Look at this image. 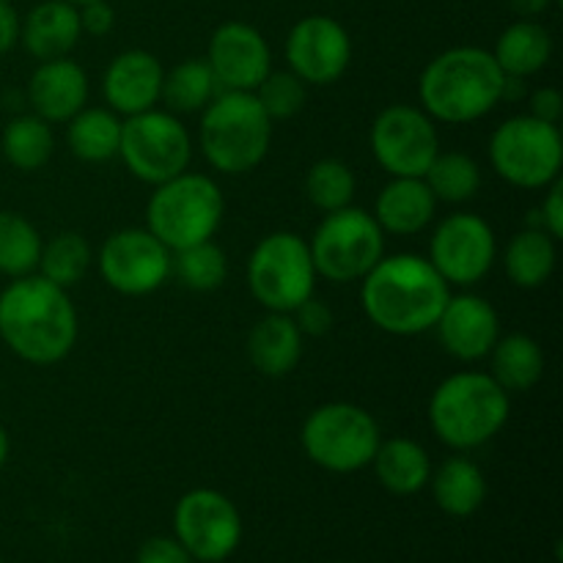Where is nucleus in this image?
I'll use <instances>...</instances> for the list:
<instances>
[{
	"mask_svg": "<svg viewBox=\"0 0 563 563\" xmlns=\"http://www.w3.org/2000/svg\"><path fill=\"white\" fill-rule=\"evenodd\" d=\"M544 190H548L544 192V201L531 212L537 214V220H531L528 225L548 231L553 240H563V179H555Z\"/></svg>",
	"mask_w": 563,
	"mask_h": 563,
	"instance_id": "nucleus-38",
	"label": "nucleus"
},
{
	"mask_svg": "<svg viewBox=\"0 0 563 563\" xmlns=\"http://www.w3.org/2000/svg\"><path fill=\"white\" fill-rule=\"evenodd\" d=\"M550 0H511V9L522 16H539L542 11H548Z\"/></svg>",
	"mask_w": 563,
	"mask_h": 563,
	"instance_id": "nucleus-44",
	"label": "nucleus"
},
{
	"mask_svg": "<svg viewBox=\"0 0 563 563\" xmlns=\"http://www.w3.org/2000/svg\"><path fill=\"white\" fill-rule=\"evenodd\" d=\"M383 440L379 423L366 407L328 401L308 412L300 429V445L308 460L328 473H357L372 465Z\"/></svg>",
	"mask_w": 563,
	"mask_h": 563,
	"instance_id": "nucleus-7",
	"label": "nucleus"
},
{
	"mask_svg": "<svg viewBox=\"0 0 563 563\" xmlns=\"http://www.w3.org/2000/svg\"><path fill=\"white\" fill-rule=\"evenodd\" d=\"M553 236L542 229L517 231L504 251V273L520 289H539L548 284L559 264V247Z\"/></svg>",
	"mask_w": 563,
	"mask_h": 563,
	"instance_id": "nucleus-26",
	"label": "nucleus"
},
{
	"mask_svg": "<svg viewBox=\"0 0 563 563\" xmlns=\"http://www.w3.org/2000/svg\"><path fill=\"white\" fill-rule=\"evenodd\" d=\"M291 319H295V324L300 328L302 335H328L335 324L330 306L324 300H319L317 295H311L302 306H297L295 311H291Z\"/></svg>",
	"mask_w": 563,
	"mask_h": 563,
	"instance_id": "nucleus-39",
	"label": "nucleus"
},
{
	"mask_svg": "<svg viewBox=\"0 0 563 563\" xmlns=\"http://www.w3.org/2000/svg\"><path fill=\"white\" fill-rule=\"evenodd\" d=\"M506 75L484 47H451L418 77L421 110L440 124H473L504 102Z\"/></svg>",
	"mask_w": 563,
	"mask_h": 563,
	"instance_id": "nucleus-3",
	"label": "nucleus"
},
{
	"mask_svg": "<svg viewBox=\"0 0 563 563\" xmlns=\"http://www.w3.org/2000/svg\"><path fill=\"white\" fill-rule=\"evenodd\" d=\"M498 240L482 214L454 212L440 220L429 240V264L440 278L456 289H471L482 284L495 267Z\"/></svg>",
	"mask_w": 563,
	"mask_h": 563,
	"instance_id": "nucleus-12",
	"label": "nucleus"
},
{
	"mask_svg": "<svg viewBox=\"0 0 563 563\" xmlns=\"http://www.w3.org/2000/svg\"><path fill=\"white\" fill-rule=\"evenodd\" d=\"M80 11V27L88 36H108L115 25V11L108 0H91V3L77 5Z\"/></svg>",
	"mask_w": 563,
	"mask_h": 563,
	"instance_id": "nucleus-41",
	"label": "nucleus"
},
{
	"mask_svg": "<svg viewBox=\"0 0 563 563\" xmlns=\"http://www.w3.org/2000/svg\"><path fill=\"white\" fill-rule=\"evenodd\" d=\"M207 64L220 91L253 93L273 71V53L258 27L231 20L214 27L207 47Z\"/></svg>",
	"mask_w": 563,
	"mask_h": 563,
	"instance_id": "nucleus-17",
	"label": "nucleus"
},
{
	"mask_svg": "<svg viewBox=\"0 0 563 563\" xmlns=\"http://www.w3.org/2000/svg\"><path fill=\"white\" fill-rule=\"evenodd\" d=\"M302 339L291 313L267 311L247 333V361L264 377H286L300 366Z\"/></svg>",
	"mask_w": 563,
	"mask_h": 563,
	"instance_id": "nucleus-23",
	"label": "nucleus"
},
{
	"mask_svg": "<svg viewBox=\"0 0 563 563\" xmlns=\"http://www.w3.org/2000/svg\"><path fill=\"white\" fill-rule=\"evenodd\" d=\"M225 201L220 185L207 174H185L154 187L146 203V229L170 253L218 234Z\"/></svg>",
	"mask_w": 563,
	"mask_h": 563,
	"instance_id": "nucleus-6",
	"label": "nucleus"
},
{
	"mask_svg": "<svg viewBox=\"0 0 563 563\" xmlns=\"http://www.w3.org/2000/svg\"><path fill=\"white\" fill-rule=\"evenodd\" d=\"M174 533L192 561L220 563L242 542L240 509L218 489H190L174 509Z\"/></svg>",
	"mask_w": 563,
	"mask_h": 563,
	"instance_id": "nucleus-13",
	"label": "nucleus"
},
{
	"mask_svg": "<svg viewBox=\"0 0 563 563\" xmlns=\"http://www.w3.org/2000/svg\"><path fill=\"white\" fill-rule=\"evenodd\" d=\"M119 157L137 181L157 187L190 168L192 137L179 115L154 108L121 121Z\"/></svg>",
	"mask_w": 563,
	"mask_h": 563,
	"instance_id": "nucleus-11",
	"label": "nucleus"
},
{
	"mask_svg": "<svg viewBox=\"0 0 563 563\" xmlns=\"http://www.w3.org/2000/svg\"><path fill=\"white\" fill-rule=\"evenodd\" d=\"M489 374L506 394H526L542 379L544 352L537 339L526 333L500 335L489 352Z\"/></svg>",
	"mask_w": 563,
	"mask_h": 563,
	"instance_id": "nucleus-28",
	"label": "nucleus"
},
{
	"mask_svg": "<svg viewBox=\"0 0 563 563\" xmlns=\"http://www.w3.org/2000/svg\"><path fill=\"white\" fill-rule=\"evenodd\" d=\"M306 82L297 75L286 71H269L262 80V86L256 88V99L264 108V113L273 121H289L295 119L297 113L306 104Z\"/></svg>",
	"mask_w": 563,
	"mask_h": 563,
	"instance_id": "nucleus-37",
	"label": "nucleus"
},
{
	"mask_svg": "<svg viewBox=\"0 0 563 563\" xmlns=\"http://www.w3.org/2000/svg\"><path fill=\"white\" fill-rule=\"evenodd\" d=\"M218 93L220 86L209 69L207 58H187L165 71L159 102L168 108V113L192 115L201 113Z\"/></svg>",
	"mask_w": 563,
	"mask_h": 563,
	"instance_id": "nucleus-30",
	"label": "nucleus"
},
{
	"mask_svg": "<svg viewBox=\"0 0 563 563\" xmlns=\"http://www.w3.org/2000/svg\"><path fill=\"white\" fill-rule=\"evenodd\" d=\"M91 262L93 253L86 236L77 234V231H60V234H55L53 240L42 245V258H38L36 273L47 278L49 284L69 291L86 278Z\"/></svg>",
	"mask_w": 563,
	"mask_h": 563,
	"instance_id": "nucleus-33",
	"label": "nucleus"
},
{
	"mask_svg": "<svg viewBox=\"0 0 563 563\" xmlns=\"http://www.w3.org/2000/svg\"><path fill=\"white\" fill-rule=\"evenodd\" d=\"M22 20L11 0H0V55L11 53L20 44Z\"/></svg>",
	"mask_w": 563,
	"mask_h": 563,
	"instance_id": "nucleus-43",
	"label": "nucleus"
},
{
	"mask_svg": "<svg viewBox=\"0 0 563 563\" xmlns=\"http://www.w3.org/2000/svg\"><path fill=\"white\" fill-rule=\"evenodd\" d=\"M317 278L311 247L295 231H273L247 256V289L267 311L291 313L317 291Z\"/></svg>",
	"mask_w": 563,
	"mask_h": 563,
	"instance_id": "nucleus-8",
	"label": "nucleus"
},
{
	"mask_svg": "<svg viewBox=\"0 0 563 563\" xmlns=\"http://www.w3.org/2000/svg\"><path fill=\"white\" fill-rule=\"evenodd\" d=\"M377 482L388 489L390 495H418L429 487L432 478V460L421 443L410 438H388L379 440L377 454L372 460Z\"/></svg>",
	"mask_w": 563,
	"mask_h": 563,
	"instance_id": "nucleus-24",
	"label": "nucleus"
},
{
	"mask_svg": "<svg viewBox=\"0 0 563 563\" xmlns=\"http://www.w3.org/2000/svg\"><path fill=\"white\" fill-rule=\"evenodd\" d=\"M361 284V306L368 322L399 339L434 330L451 297V286L418 253L383 256Z\"/></svg>",
	"mask_w": 563,
	"mask_h": 563,
	"instance_id": "nucleus-2",
	"label": "nucleus"
},
{
	"mask_svg": "<svg viewBox=\"0 0 563 563\" xmlns=\"http://www.w3.org/2000/svg\"><path fill=\"white\" fill-rule=\"evenodd\" d=\"M374 220L385 234L416 236L434 223L438 198L429 185L416 176H390L388 185L377 192Z\"/></svg>",
	"mask_w": 563,
	"mask_h": 563,
	"instance_id": "nucleus-21",
	"label": "nucleus"
},
{
	"mask_svg": "<svg viewBox=\"0 0 563 563\" xmlns=\"http://www.w3.org/2000/svg\"><path fill=\"white\" fill-rule=\"evenodd\" d=\"M77 308L69 291L38 273L0 291V339L31 366H55L77 344Z\"/></svg>",
	"mask_w": 563,
	"mask_h": 563,
	"instance_id": "nucleus-1",
	"label": "nucleus"
},
{
	"mask_svg": "<svg viewBox=\"0 0 563 563\" xmlns=\"http://www.w3.org/2000/svg\"><path fill=\"white\" fill-rule=\"evenodd\" d=\"M135 563H192L176 537H152L141 544Z\"/></svg>",
	"mask_w": 563,
	"mask_h": 563,
	"instance_id": "nucleus-40",
	"label": "nucleus"
},
{
	"mask_svg": "<svg viewBox=\"0 0 563 563\" xmlns=\"http://www.w3.org/2000/svg\"><path fill=\"white\" fill-rule=\"evenodd\" d=\"M9 454H11V438L9 432H5L3 423H0V471H3V465L9 462Z\"/></svg>",
	"mask_w": 563,
	"mask_h": 563,
	"instance_id": "nucleus-45",
	"label": "nucleus"
},
{
	"mask_svg": "<svg viewBox=\"0 0 563 563\" xmlns=\"http://www.w3.org/2000/svg\"><path fill=\"white\" fill-rule=\"evenodd\" d=\"M121 115L110 108H82L66 121V146L82 163H108L119 157Z\"/></svg>",
	"mask_w": 563,
	"mask_h": 563,
	"instance_id": "nucleus-29",
	"label": "nucleus"
},
{
	"mask_svg": "<svg viewBox=\"0 0 563 563\" xmlns=\"http://www.w3.org/2000/svg\"><path fill=\"white\" fill-rule=\"evenodd\" d=\"M506 77L526 80L542 71L553 58V36L537 20H517L498 36L493 49Z\"/></svg>",
	"mask_w": 563,
	"mask_h": 563,
	"instance_id": "nucleus-25",
	"label": "nucleus"
},
{
	"mask_svg": "<svg viewBox=\"0 0 563 563\" xmlns=\"http://www.w3.org/2000/svg\"><path fill=\"white\" fill-rule=\"evenodd\" d=\"M27 102L47 124H66L88 102V75L77 60H38L27 80Z\"/></svg>",
	"mask_w": 563,
	"mask_h": 563,
	"instance_id": "nucleus-20",
	"label": "nucleus"
},
{
	"mask_svg": "<svg viewBox=\"0 0 563 563\" xmlns=\"http://www.w3.org/2000/svg\"><path fill=\"white\" fill-rule=\"evenodd\" d=\"M0 152H3L5 163L16 170L31 174V170L44 168L55 152L53 124L38 119L36 113L16 115L0 135Z\"/></svg>",
	"mask_w": 563,
	"mask_h": 563,
	"instance_id": "nucleus-31",
	"label": "nucleus"
},
{
	"mask_svg": "<svg viewBox=\"0 0 563 563\" xmlns=\"http://www.w3.org/2000/svg\"><path fill=\"white\" fill-rule=\"evenodd\" d=\"M355 190H357V179L344 159H335V157L317 159L306 174L308 201H311V207H317L319 212L324 214L339 212V209L344 207H352Z\"/></svg>",
	"mask_w": 563,
	"mask_h": 563,
	"instance_id": "nucleus-36",
	"label": "nucleus"
},
{
	"mask_svg": "<svg viewBox=\"0 0 563 563\" xmlns=\"http://www.w3.org/2000/svg\"><path fill=\"white\" fill-rule=\"evenodd\" d=\"M528 113L533 115V119H542L548 121V124H559L561 115H563V97L559 88H537V91L531 93V102H528Z\"/></svg>",
	"mask_w": 563,
	"mask_h": 563,
	"instance_id": "nucleus-42",
	"label": "nucleus"
},
{
	"mask_svg": "<svg viewBox=\"0 0 563 563\" xmlns=\"http://www.w3.org/2000/svg\"><path fill=\"white\" fill-rule=\"evenodd\" d=\"M42 245V234L25 214L0 209V275L14 280L36 273Z\"/></svg>",
	"mask_w": 563,
	"mask_h": 563,
	"instance_id": "nucleus-32",
	"label": "nucleus"
},
{
	"mask_svg": "<svg viewBox=\"0 0 563 563\" xmlns=\"http://www.w3.org/2000/svg\"><path fill=\"white\" fill-rule=\"evenodd\" d=\"M97 264L104 284L126 297L152 295L170 278V251L148 229L113 231Z\"/></svg>",
	"mask_w": 563,
	"mask_h": 563,
	"instance_id": "nucleus-15",
	"label": "nucleus"
},
{
	"mask_svg": "<svg viewBox=\"0 0 563 563\" xmlns=\"http://www.w3.org/2000/svg\"><path fill=\"white\" fill-rule=\"evenodd\" d=\"M82 36L80 11L69 0H44L22 20L20 42L36 60L66 58Z\"/></svg>",
	"mask_w": 563,
	"mask_h": 563,
	"instance_id": "nucleus-22",
	"label": "nucleus"
},
{
	"mask_svg": "<svg viewBox=\"0 0 563 563\" xmlns=\"http://www.w3.org/2000/svg\"><path fill=\"white\" fill-rule=\"evenodd\" d=\"M368 143L377 165L390 176L423 179L440 152L438 121L416 104H388L374 119Z\"/></svg>",
	"mask_w": 563,
	"mask_h": 563,
	"instance_id": "nucleus-14",
	"label": "nucleus"
},
{
	"mask_svg": "<svg viewBox=\"0 0 563 563\" xmlns=\"http://www.w3.org/2000/svg\"><path fill=\"white\" fill-rule=\"evenodd\" d=\"M163 77L165 66L159 64L157 55L146 49L119 53L104 69V102L115 115H124V119L154 110L163 97Z\"/></svg>",
	"mask_w": 563,
	"mask_h": 563,
	"instance_id": "nucleus-19",
	"label": "nucleus"
},
{
	"mask_svg": "<svg viewBox=\"0 0 563 563\" xmlns=\"http://www.w3.org/2000/svg\"><path fill=\"white\" fill-rule=\"evenodd\" d=\"M69 3H75V5H82V3H91V0H69Z\"/></svg>",
	"mask_w": 563,
	"mask_h": 563,
	"instance_id": "nucleus-46",
	"label": "nucleus"
},
{
	"mask_svg": "<svg viewBox=\"0 0 563 563\" xmlns=\"http://www.w3.org/2000/svg\"><path fill=\"white\" fill-rule=\"evenodd\" d=\"M275 121L264 113L256 93L220 91L201 110L198 146L218 174L242 176L264 163Z\"/></svg>",
	"mask_w": 563,
	"mask_h": 563,
	"instance_id": "nucleus-5",
	"label": "nucleus"
},
{
	"mask_svg": "<svg viewBox=\"0 0 563 563\" xmlns=\"http://www.w3.org/2000/svg\"><path fill=\"white\" fill-rule=\"evenodd\" d=\"M308 247L319 278L352 284L366 278L385 256V231L366 209L344 207L324 214Z\"/></svg>",
	"mask_w": 563,
	"mask_h": 563,
	"instance_id": "nucleus-10",
	"label": "nucleus"
},
{
	"mask_svg": "<svg viewBox=\"0 0 563 563\" xmlns=\"http://www.w3.org/2000/svg\"><path fill=\"white\" fill-rule=\"evenodd\" d=\"M429 484H432L434 504L449 517L476 515L487 498V478L482 467L467 456H449L438 471H432Z\"/></svg>",
	"mask_w": 563,
	"mask_h": 563,
	"instance_id": "nucleus-27",
	"label": "nucleus"
},
{
	"mask_svg": "<svg viewBox=\"0 0 563 563\" xmlns=\"http://www.w3.org/2000/svg\"><path fill=\"white\" fill-rule=\"evenodd\" d=\"M0 563H3V559H0Z\"/></svg>",
	"mask_w": 563,
	"mask_h": 563,
	"instance_id": "nucleus-47",
	"label": "nucleus"
},
{
	"mask_svg": "<svg viewBox=\"0 0 563 563\" xmlns=\"http://www.w3.org/2000/svg\"><path fill=\"white\" fill-rule=\"evenodd\" d=\"M511 399L489 372H456L429 399V423L443 445L476 451L504 432Z\"/></svg>",
	"mask_w": 563,
	"mask_h": 563,
	"instance_id": "nucleus-4",
	"label": "nucleus"
},
{
	"mask_svg": "<svg viewBox=\"0 0 563 563\" xmlns=\"http://www.w3.org/2000/svg\"><path fill=\"white\" fill-rule=\"evenodd\" d=\"M350 60L352 38L333 16H302L286 36V64L306 86H333L350 69Z\"/></svg>",
	"mask_w": 563,
	"mask_h": 563,
	"instance_id": "nucleus-16",
	"label": "nucleus"
},
{
	"mask_svg": "<svg viewBox=\"0 0 563 563\" xmlns=\"http://www.w3.org/2000/svg\"><path fill=\"white\" fill-rule=\"evenodd\" d=\"M489 163L511 187L544 190L561 179L563 137L559 124L533 119L531 113L511 115L489 137Z\"/></svg>",
	"mask_w": 563,
	"mask_h": 563,
	"instance_id": "nucleus-9",
	"label": "nucleus"
},
{
	"mask_svg": "<svg viewBox=\"0 0 563 563\" xmlns=\"http://www.w3.org/2000/svg\"><path fill=\"white\" fill-rule=\"evenodd\" d=\"M170 275H176L185 289L214 291L229 278V258L214 240L198 242L170 253Z\"/></svg>",
	"mask_w": 563,
	"mask_h": 563,
	"instance_id": "nucleus-35",
	"label": "nucleus"
},
{
	"mask_svg": "<svg viewBox=\"0 0 563 563\" xmlns=\"http://www.w3.org/2000/svg\"><path fill=\"white\" fill-rule=\"evenodd\" d=\"M438 203H465L478 196L482 187V168L465 152H438L429 170L423 174Z\"/></svg>",
	"mask_w": 563,
	"mask_h": 563,
	"instance_id": "nucleus-34",
	"label": "nucleus"
},
{
	"mask_svg": "<svg viewBox=\"0 0 563 563\" xmlns=\"http://www.w3.org/2000/svg\"><path fill=\"white\" fill-rule=\"evenodd\" d=\"M434 330L451 357L462 363H476L484 361L498 344L500 317L487 297L462 291V295L449 297Z\"/></svg>",
	"mask_w": 563,
	"mask_h": 563,
	"instance_id": "nucleus-18",
	"label": "nucleus"
}]
</instances>
